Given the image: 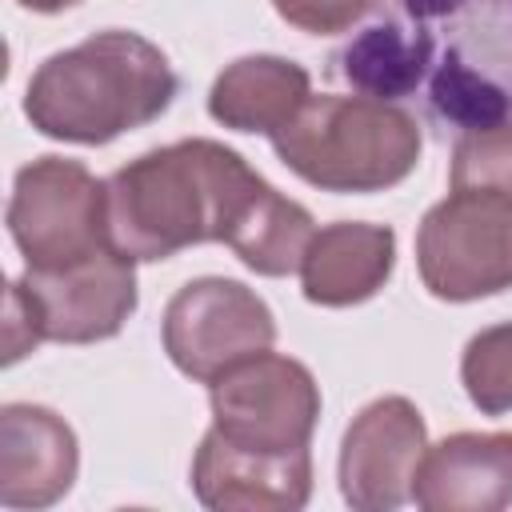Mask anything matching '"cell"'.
<instances>
[{"mask_svg":"<svg viewBox=\"0 0 512 512\" xmlns=\"http://www.w3.org/2000/svg\"><path fill=\"white\" fill-rule=\"evenodd\" d=\"M104 184L112 248L132 260H168L192 244H228L268 180L240 152L192 136L128 160Z\"/></svg>","mask_w":512,"mask_h":512,"instance_id":"1","label":"cell"},{"mask_svg":"<svg viewBox=\"0 0 512 512\" xmlns=\"http://www.w3.org/2000/svg\"><path fill=\"white\" fill-rule=\"evenodd\" d=\"M176 96L168 56L140 32L104 28L52 52L24 88V116L48 140L108 144L152 124Z\"/></svg>","mask_w":512,"mask_h":512,"instance_id":"2","label":"cell"},{"mask_svg":"<svg viewBox=\"0 0 512 512\" xmlns=\"http://www.w3.org/2000/svg\"><path fill=\"white\" fill-rule=\"evenodd\" d=\"M268 140L276 156L320 192H384L408 180L424 148L412 112L356 92L308 96Z\"/></svg>","mask_w":512,"mask_h":512,"instance_id":"3","label":"cell"},{"mask_svg":"<svg viewBox=\"0 0 512 512\" xmlns=\"http://www.w3.org/2000/svg\"><path fill=\"white\" fill-rule=\"evenodd\" d=\"M416 268L424 288L448 304L512 288V196L452 188L416 228Z\"/></svg>","mask_w":512,"mask_h":512,"instance_id":"4","label":"cell"},{"mask_svg":"<svg viewBox=\"0 0 512 512\" xmlns=\"http://www.w3.org/2000/svg\"><path fill=\"white\" fill-rule=\"evenodd\" d=\"M8 232L28 272H56L104 252L108 240V184L80 160L36 156L12 180Z\"/></svg>","mask_w":512,"mask_h":512,"instance_id":"5","label":"cell"},{"mask_svg":"<svg viewBox=\"0 0 512 512\" xmlns=\"http://www.w3.org/2000/svg\"><path fill=\"white\" fill-rule=\"evenodd\" d=\"M164 352L196 384L220 380L228 368L260 356L276 340L272 308L240 280H188L164 308Z\"/></svg>","mask_w":512,"mask_h":512,"instance_id":"6","label":"cell"},{"mask_svg":"<svg viewBox=\"0 0 512 512\" xmlns=\"http://www.w3.org/2000/svg\"><path fill=\"white\" fill-rule=\"evenodd\" d=\"M212 428L252 452H300L320 420L312 372L280 352H260L208 384Z\"/></svg>","mask_w":512,"mask_h":512,"instance_id":"7","label":"cell"},{"mask_svg":"<svg viewBox=\"0 0 512 512\" xmlns=\"http://www.w3.org/2000/svg\"><path fill=\"white\" fill-rule=\"evenodd\" d=\"M428 428L412 400L380 396L356 412L340 444V496L360 512H388L412 500Z\"/></svg>","mask_w":512,"mask_h":512,"instance_id":"8","label":"cell"},{"mask_svg":"<svg viewBox=\"0 0 512 512\" xmlns=\"http://www.w3.org/2000/svg\"><path fill=\"white\" fill-rule=\"evenodd\" d=\"M20 288L40 316L44 340L96 344L116 336L136 312V260L108 244L104 252L56 272H24Z\"/></svg>","mask_w":512,"mask_h":512,"instance_id":"9","label":"cell"},{"mask_svg":"<svg viewBox=\"0 0 512 512\" xmlns=\"http://www.w3.org/2000/svg\"><path fill=\"white\" fill-rule=\"evenodd\" d=\"M192 492L216 512H292L312 496V452H252L208 428L192 456Z\"/></svg>","mask_w":512,"mask_h":512,"instance_id":"10","label":"cell"},{"mask_svg":"<svg viewBox=\"0 0 512 512\" xmlns=\"http://www.w3.org/2000/svg\"><path fill=\"white\" fill-rule=\"evenodd\" d=\"M80 468L76 432L44 404L0 408V504L48 508L68 496Z\"/></svg>","mask_w":512,"mask_h":512,"instance_id":"11","label":"cell"},{"mask_svg":"<svg viewBox=\"0 0 512 512\" xmlns=\"http://www.w3.org/2000/svg\"><path fill=\"white\" fill-rule=\"evenodd\" d=\"M412 500L424 512H500L512 504V432H452L420 460Z\"/></svg>","mask_w":512,"mask_h":512,"instance_id":"12","label":"cell"},{"mask_svg":"<svg viewBox=\"0 0 512 512\" xmlns=\"http://www.w3.org/2000/svg\"><path fill=\"white\" fill-rule=\"evenodd\" d=\"M396 264V232L388 224L364 220H336L316 228L304 260H300V288L304 300L320 308H352L372 300Z\"/></svg>","mask_w":512,"mask_h":512,"instance_id":"13","label":"cell"},{"mask_svg":"<svg viewBox=\"0 0 512 512\" xmlns=\"http://www.w3.org/2000/svg\"><path fill=\"white\" fill-rule=\"evenodd\" d=\"M436 52L440 48H436L432 32L376 12V20H368L328 60V76L348 84L356 96H372V100L396 104V100L412 96L420 84H428Z\"/></svg>","mask_w":512,"mask_h":512,"instance_id":"14","label":"cell"},{"mask_svg":"<svg viewBox=\"0 0 512 512\" xmlns=\"http://www.w3.org/2000/svg\"><path fill=\"white\" fill-rule=\"evenodd\" d=\"M376 12L432 32L440 52L460 56L512 96V0H380Z\"/></svg>","mask_w":512,"mask_h":512,"instance_id":"15","label":"cell"},{"mask_svg":"<svg viewBox=\"0 0 512 512\" xmlns=\"http://www.w3.org/2000/svg\"><path fill=\"white\" fill-rule=\"evenodd\" d=\"M308 96L312 76L304 64L284 56H240L216 76L208 92V112L232 132L272 136L300 112Z\"/></svg>","mask_w":512,"mask_h":512,"instance_id":"16","label":"cell"},{"mask_svg":"<svg viewBox=\"0 0 512 512\" xmlns=\"http://www.w3.org/2000/svg\"><path fill=\"white\" fill-rule=\"evenodd\" d=\"M316 236V220L304 204L280 196L272 184L256 192L244 220L236 224L228 248L240 256L244 268L256 276H292L300 272V260Z\"/></svg>","mask_w":512,"mask_h":512,"instance_id":"17","label":"cell"},{"mask_svg":"<svg viewBox=\"0 0 512 512\" xmlns=\"http://www.w3.org/2000/svg\"><path fill=\"white\" fill-rule=\"evenodd\" d=\"M428 108L444 128L484 132L512 120V96L492 76L476 72L452 52H440L428 72Z\"/></svg>","mask_w":512,"mask_h":512,"instance_id":"18","label":"cell"},{"mask_svg":"<svg viewBox=\"0 0 512 512\" xmlns=\"http://www.w3.org/2000/svg\"><path fill=\"white\" fill-rule=\"evenodd\" d=\"M460 380L468 400L484 416L512 412V320L476 332L460 356Z\"/></svg>","mask_w":512,"mask_h":512,"instance_id":"19","label":"cell"},{"mask_svg":"<svg viewBox=\"0 0 512 512\" xmlns=\"http://www.w3.org/2000/svg\"><path fill=\"white\" fill-rule=\"evenodd\" d=\"M448 188H492L512 196V120L456 136Z\"/></svg>","mask_w":512,"mask_h":512,"instance_id":"20","label":"cell"},{"mask_svg":"<svg viewBox=\"0 0 512 512\" xmlns=\"http://www.w3.org/2000/svg\"><path fill=\"white\" fill-rule=\"evenodd\" d=\"M380 0H272L280 20L308 36H336L376 12Z\"/></svg>","mask_w":512,"mask_h":512,"instance_id":"21","label":"cell"},{"mask_svg":"<svg viewBox=\"0 0 512 512\" xmlns=\"http://www.w3.org/2000/svg\"><path fill=\"white\" fill-rule=\"evenodd\" d=\"M44 344V328L40 316L28 300V292L20 288V280L8 284V312H4V364H16L20 356L36 352Z\"/></svg>","mask_w":512,"mask_h":512,"instance_id":"22","label":"cell"},{"mask_svg":"<svg viewBox=\"0 0 512 512\" xmlns=\"http://www.w3.org/2000/svg\"><path fill=\"white\" fill-rule=\"evenodd\" d=\"M20 8H28V12H44V16H52V12H64V8H72V4H80V0H16Z\"/></svg>","mask_w":512,"mask_h":512,"instance_id":"23","label":"cell"}]
</instances>
